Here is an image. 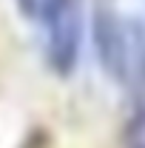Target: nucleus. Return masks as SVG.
Listing matches in <instances>:
<instances>
[{
  "label": "nucleus",
  "mask_w": 145,
  "mask_h": 148,
  "mask_svg": "<svg viewBox=\"0 0 145 148\" xmlns=\"http://www.w3.org/2000/svg\"><path fill=\"white\" fill-rule=\"evenodd\" d=\"M43 34V51L51 71L74 74L83 46V0H43L34 14Z\"/></svg>",
  "instance_id": "f257e3e1"
},
{
  "label": "nucleus",
  "mask_w": 145,
  "mask_h": 148,
  "mask_svg": "<svg viewBox=\"0 0 145 148\" xmlns=\"http://www.w3.org/2000/svg\"><path fill=\"white\" fill-rule=\"evenodd\" d=\"M137 20L120 14V9L111 0H97L91 12V43L94 54L100 60L103 71L108 74L117 86H122L128 74L131 46H134Z\"/></svg>",
  "instance_id": "f03ea898"
},
{
  "label": "nucleus",
  "mask_w": 145,
  "mask_h": 148,
  "mask_svg": "<svg viewBox=\"0 0 145 148\" xmlns=\"http://www.w3.org/2000/svg\"><path fill=\"white\" fill-rule=\"evenodd\" d=\"M40 3H43V0H17L20 12H23V14H26V17H29V20H34L37 9H40Z\"/></svg>",
  "instance_id": "7ed1b4c3"
}]
</instances>
